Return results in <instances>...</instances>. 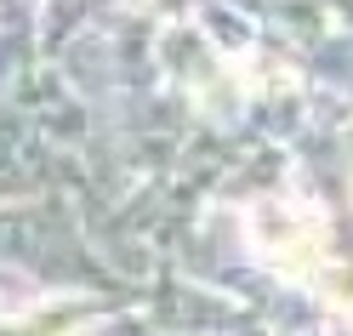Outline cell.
Returning a JSON list of instances; mask_svg holds the SVG:
<instances>
[{
	"label": "cell",
	"mask_w": 353,
	"mask_h": 336,
	"mask_svg": "<svg viewBox=\"0 0 353 336\" xmlns=\"http://www.w3.org/2000/svg\"><path fill=\"white\" fill-rule=\"evenodd\" d=\"M251 239L256 257L279 268L285 279H319L325 274V217L291 206V199H262L251 211Z\"/></svg>",
	"instance_id": "obj_1"
}]
</instances>
